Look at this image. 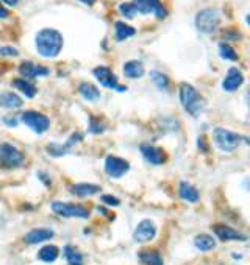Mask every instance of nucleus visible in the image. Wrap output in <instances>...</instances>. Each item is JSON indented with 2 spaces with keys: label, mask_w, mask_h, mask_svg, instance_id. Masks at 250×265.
<instances>
[{
  "label": "nucleus",
  "mask_w": 250,
  "mask_h": 265,
  "mask_svg": "<svg viewBox=\"0 0 250 265\" xmlns=\"http://www.w3.org/2000/svg\"><path fill=\"white\" fill-rule=\"evenodd\" d=\"M63 49V36L53 28H44L36 34V50L44 58H55Z\"/></svg>",
  "instance_id": "nucleus-1"
},
{
  "label": "nucleus",
  "mask_w": 250,
  "mask_h": 265,
  "mask_svg": "<svg viewBox=\"0 0 250 265\" xmlns=\"http://www.w3.org/2000/svg\"><path fill=\"white\" fill-rule=\"evenodd\" d=\"M180 100L183 108L194 117H197L205 108V100L202 98V95L196 91L194 86L188 83H183L180 86Z\"/></svg>",
  "instance_id": "nucleus-2"
},
{
  "label": "nucleus",
  "mask_w": 250,
  "mask_h": 265,
  "mask_svg": "<svg viewBox=\"0 0 250 265\" xmlns=\"http://www.w3.org/2000/svg\"><path fill=\"white\" fill-rule=\"evenodd\" d=\"M219 24H221V16L213 8L202 10L196 16V27H197V30L200 33L210 34V33H213V31L217 30Z\"/></svg>",
  "instance_id": "nucleus-3"
},
{
  "label": "nucleus",
  "mask_w": 250,
  "mask_h": 265,
  "mask_svg": "<svg viewBox=\"0 0 250 265\" xmlns=\"http://www.w3.org/2000/svg\"><path fill=\"white\" fill-rule=\"evenodd\" d=\"M241 136L233 133V131H228L225 128H216L214 130V140H216V145L224 150V152H233L235 148H238V145L241 144Z\"/></svg>",
  "instance_id": "nucleus-4"
},
{
  "label": "nucleus",
  "mask_w": 250,
  "mask_h": 265,
  "mask_svg": "<svg viewBox=\"0 0 250 265\" xmlns=\"http://www.w3.org/2000/svg\"><path fill=\"white\" fill-rule=\"evenodd\" d=\"M20 120H22L30 130H33L38 134L46 133L49 130V127H50L49 117L38 112V111H27V112H24L22 117H20Z\"/></svg>",
  "instance_id": "nucleus-5"
},
{
  "label": "nucleus",
  "mask_w": 250,
  "mask_h": 265,
  "mask_svg": "<svg viewBox=\"0 0 250 265\" xmlns=\"http://www.w3.org/2000/svg\"><path fill=\"white\" fill-rule=\"evenodd\" d=\"M24 162V155L10 144L0 145V166L5 169L19 167Z\"/></svg>",
  "instance_id": "nucleus-6"
},
{
  "label": "nucleus",
  "mask_w": 250,
  "mask_h": 265,
  "mask_svg": "<svg viewBox=\"0 0 250 265\" xmlns=\"http://www.w3.org/2000/svg\"><path fill=\"white\" fill-rule=\"evenodd\" d=\"M52 211L63 217H77V218H88L89 209L83 208L80 205H72V203H61L55 201L52 203Z\"/></svg>",
  "instance_id": "nucleus-7"
},
{
  "label": "nucleus",
  "mask_w": 250,
  "mask_h": 265,
  "mask_svg": "<svg viewBox=\"0 0 250 265\" xmlns=\"http://www.w3.org/2000/svg\"><path fill=\"white\" fill-rule=\"evenodd\" d=\"M94 77L99 80V83L102 86H105L108 89H116V91H120V92H125L127 88L125 86H120L117 83V77L105 66H100V67H96L94 69Z\"/></svg>",
  "instance_id": "nucleus-8"
},
{
  "label": "nucleus",
  "mask_w": 250,
  "mask_h": 265,
  "mask_svg": "<svg viewBox=\"0 0 250 265\" xmlns=\"http://www.w3.org/2000/svg\"><path fill=\"white\" fill-rule=\"evenodd\" d=\"M130 170V164L125 159L117 156H108L105 161V172L111 178H120Z\"/></svg>",
  "instance_id": "nucleus-9"
},
{
  "label": "nucleus",
  "mask_w": 250,
  "mask_h": 265,
  "mask_svg": "<svg viewBox=\"0 0 250 265\" xmlns=\"http://www.w3.org/2000/svg\"><path fill=\"white\" fill-rule=\"evenodd\" d=\"M133 5H135L136 11H139L142 14L155 13L158 19H164L166 17V10L161 5L160 0H135Z\"/></svg>",
  "instance_id": "nucleus-10"
},
{
  "label": "nucleus",
  "mask_w": 250,
  "mask_h": 265,
  "mask_svg": "<svg viewBox=\"0 0 250 265\" xmlns=\"http://www.w3.org/2000/svg\"><path fill=\"white\" fill-rule=\"evenodd\" d=\"M157 236V226L152 220H142L133 233V239L139 243L149 242Z\"/></svg>",
  "instance_id": "nucleus-11"
},
{
  "label": "nucleus",
  "mask_w": 250,
  "mask_h": 265,
  "mask_svg": "<svg viewBox=\"0 0 250 265\" xmlns=\"http://www.w3.org/2000/svg\"><path fill=\"white\" fill-rule=\"evenodd\" d=\"M141 153H142L144 159L147 162H150V164H153V166H160L166 161V155H164L163 148L150 145V144L141 145Z\"/></svg>",
  "instance_id": "nucleus-12"
},
{
  "label": "nucleus",
  "mask_w": 250,
  "mask_h": 265,
  "mask_svg": "<svg viewBox=\"0 0 250 265\" xmlns=\"http://www.w3.org/2000/svg\"><path fill=\"white\" fill-rule=\"evenodd\" d=\"M242 83H244V75H242V72H241L239 69H236V67H232L230 70H228L225 80L222 81V88H224V91H227V92H233V91H236L238 88H241Z\"/></svg>",
  "instance_id": "nucleus-13"
},
{
  "label": "nucleus",
  "mask_w": 250,
  "mask_h": 265,
  "mask_svg": "<svg viewBox=\"0 0 250 265\" xmlns=\"http://www.w3.org/2000/svg\"><path fill=\"white\" fill-rule=\"evenodd\" d=\"M216 236L224 240V242H228V240H247V237L241 233H238L236 230L230 228V226H225V225H214L213 226Z\"/></svg>",
  "instance_id": "nucleus-14"
},
{
  "label": "nucleus",
  "mask_w": 250,
  "mask_h": 265,
  "mask_svg": "<svg viewBox=\"0 0 250 265\" xmlns=\"http://www.w3.org/2000/svg\"><path fill=\"white\" fill-rule=\"evenodd\" d=\"M55 236V233L52 230L47 228H38V230H32L30 233L25 234V242L30 243V245H36V243L50 240Z\"/></svg>",
  "instance_id": "nucleus-15"
},
{
  "label": "nucleus",
  "mask_w": 250,
  "mask_h": 265,
  "mask_svg": "<svg viewBox=\"0 0 250 265\" xmlns=\"http://www.w3.org/2000/svg\"><path fill=\"white\" fill-rule=\"evenodd\" d=\"M19 72L22 73L27 80H33L36 77H46L49 75V70L43 66H35L32 63H22L19 66Z\"/></svg>",
  "instance_id": "nucleus-16"
},
{
  "label": "nucleus",
  "mask_w": 250,
  "mask_h": 265,
  "mask_svg": "<svg viewBox=\"0 0 250 265\" xmlns=\"http://www.w3.org/2000/svg\"><path fill=\"white\" fill-rule=\"evenodd\" d=\"M0 106L7 109H19L22 106V98L13 92H2L0 94Z\"/></svg>",
  "instance_id": "nucleus-17"
},
{
  "label": "nucleus",
  "mask_w": 250,
  "mask_h": 265,
  "mask_svg": "<svg viewBox=\"0 0 250 265\" xmlns=\"http://www.w3.org/2000/svg\"><path fill=\"white\" fill-rule=\"evenodd\" d=\"M71 192L77 197H91V195H96L100 192V186H96V184H86V182H83V184H75V186H71Z\"/></svg>",
  "instance_id": "nucleus-18"
},
{
  "label": "nucleus",
  "mask_w": 250,
  "mask_h": 265,
  "mask_svg": "<svg viewBox=\"0 0 250 265\" xmlns=\"http://www.w3.org/2000/svg\"><path fill=\"white\" fill-rule=\"evenodd\" d=\"M123 75L127 78H141L144 75V66L141 61H129L123 64Z\"/></svg>",
  "instance_id": "nucleus-19"
},
{
  "label": "nucleus",
  "mask_w": 250,
  "mask_h": 265,
  "mask_svg": "<svg viewBox=\"0 0 250 265\" xmlns=\"http://www.w3.org/2000/svg\"><path fill=\"white\" fill-rule=\"evenodd\" d=\"M13 85H14V88H17L22 94H25L28 98H33L36 95V92H38L36 86L32 83V81H28L25 78H16V80H13Z\"/></svg>",
  "instance_id": "nucleus-20"
},
{
  "label": "nucleus",
  "mask_w": 250,
  "mask_h": 265,
  "mask_svg": "<svg viewBox=\"0 0 250 265\" xmlns=\"http://www.w3.org/2000/svg\"><path fill=\"white\" fill-rule=\"evenodd\" d=\"M139 259L144 265H164L161 254L157 250H144L139 253Z\"/></svg>",
  "instance_id": "nucleus-21"
},
{
  "label": "nucleus",
  "mask_w": 250,
  "mask_h": 265,
  "mask_svg": "<svg viewBox=\"0 0 250 265\" xmlns=\"http://www.w3.org/2000/svg\"><path fill=\"white\" fill-rule=\"evenodd\" d=\"M180 197L186 201H191V203H196L199 200V192L194 186H191L190 182L183 181L180 184Z\"/></svg>",
  "instance_id": "nucleus-22"
},
{
  "label": "nucleus",
  "mask_w": 250,
  "mask_h": 265,
  "mask_svg": "<svg viewBox=\"0 0 250 265\" xmlns=\"http://www.w3.org/2000/svg\"><path fill=\"white\" fill-rule=\"evenodd\" d=\"M194 245L200 250V251H210L216 247V242L211 236L208 234H200L194 239Z\"/></svg>",
  "instance_id": "nucleus-23"
},
{
  "label": "nucleus",
  "mask_w": 250,
  "mask_h": 265,
  "mask_svg": "<svg viewBox=\"0 0 250 265\" xmlns=\"http://www.w3.org/2000/svg\"><path fill=\"white\" fill-rule=\"evenodd\" d=\"M59 256V250L55 247V245H47L44 248H41L39 253H38V257L41 260H44V262H55Z\"/></svg>",
  "instance_id": "nucleus-24"
},
{
  "label": "nucleus",
  "mask_w": 250,
  "mask_h": 265,
  "mask_svg": "<svg viewBox=\"0 0 250 265\" xmlns=\"http://www.w3.org/2000/svg\"><path fill=\"white\" fill-rule=\"evenodd\" d=\"M65 257L69 265H83V254L72 245H68L65 248Z\"/></svg>",
  "instance_id": "nucleus-25"
},
{
  "label": "nucleus",
  "mask_w": 250,
  "mask_h": 265,
  "mask_svg": "<svg viewBox=\"0 0 250 265\" xmlns=\"http://www.w3.org/2000/svg\"><path fill=\"white\" fill-rule=\"evenodd\" d=\"M136 33V30L130 25H127L125 22H116V39L117 41H125L132 37Z\"/></svg>",
  "instance_id": "nucleus-26"
},
{
  "label": "nucleus",
  "mask_w": 250,
  "mask_h": 265,
  "mask_svg": "<svg viewBox=\"0 0 250 265\" xmlns=\"http://www.w3.org/2000/svg\"><path fill=\"white\" fill-rule=\"evenodd\" d=\"M78 92L81 94V97H83V98H86L88 101L97 100V98L100 97V92H99V89H97L96 86L89 85V83H83V85H80V89H78Z\"/></svg>",
  "instance_id": "nucleus-27"
},
{
  "label": "nucleus",
  "mask_w": 250,
  "mask_h": 265,
  "mask_svg": "<svg viewBox=\"0 0 250 265\" xmlns=\"http://www.w3.org/2000/svg\"><path fill=\"white\" fill-rule=\"evenodd\" d=\"M150 78L153 80V83L158 86V89H168V86H169V80H168V77L166 75H163L161 72H152L150 73Z\"/></svg>",
  "instance_id": "nucleus-28"
},
{
  "label": "nucleus",
  "mask_w": 250,
  "mask_h": 265,
  "mask_svg": "<svg viewBox=\"0 0 250 265\" xmlns=\"http://www.w3.org/2000/svg\"><path fill=\"white\" fill-rule=\"evenodd\" d=\"M68 150H69L68 145H59V144H56V142H52V144L47 147V152H49L52 156H55V158L65 156V155L68 153Z\"/></svg>",
  "instance_id": "nucleus-29"
},
{
  "label": "nucleus",
  "mask_w": 250,
  "mask_h": 265,
  "mask_svg": "<svg viewBox=\"0 0 250 265\" xmlns=\"http://www.w3.org/2000/svg\"><path fill=\"white\" fill-rule=\"evenodd\" d=\"M219 52H221V56L225 58V59H230V61H236L238 59V55H236L235 49L230 47L228 44H221L219 46Z\"/></svg>",
  "instance_id": "nucleus-30"
},
{
  "label": "nucleus",
  "mask_w": 250,
  "mask_h": 265,
  "mask_svg": "<svg viewBox=\"0 0 250 265\" xmlns=\"http://www.w3.org/2000/svg\"><path fill=\"white\" fill-rule=\"evenodd\" d=\"M119 10H120V13H122L125 17H127V19H133L135 14L138 13L133 4H122V5L119 7Z\"/></svg>",
  "instance_id": "nucleus-31"
},
{
  "label": "nucleus",
  "mask_w": 250,
  "mask_h": 265,
  "mask_svg": "<svg viewBox=\"0 0 250 265\" xmlns=\"http://www.w3.org/2000/svg\"><path fill=\"white\" fill-rule=\"evenodd\" d=\"M102 201L105 203V205H108V206H119V205H120L119 198L111 197V195H103V197H102Z\"/></svg>",
  "instance_id": "nucleus-32"
},
{
  "label": "nucleus",
  "mask_w": 250,
  "mask_h": 265,
  "mask_svg": "<svg viewBox=\"0 0 250 265\" xmlns=\"http://www.w3.org/2000/svg\"><path fill=\"white\" fill-rule=\"evenodd\" d=\"M19 52L13 47H0V55H4V56H16Z\"/></svg>",
  "instance_id": "nucleus-33"
},
{
  "label": "nucleus",
  "mask_w": 250,
  "mask_h": 265,
  "mask_svg": "<svg viewBox=\"0 0 250 265\" xmlns=\"http://www.w3.org/2000/svg\"><path fill=\"white\" fill-rule=\"evenodd\" d=\"M4 122H5L7 125H10V127H16V125H17V120H16V119H13V120H11V119H8V116H7V117H4Z\"/></svg>",
  "instance_id": "nucleus-34"
},
{
  "label": "nucleus",
  "mask_w": 250,
  "mask_h": 265,
  "mask_svg": "<svg viewBox=\"0 0 250 265\" xmlns=\"http://www.w3.org/2000/svg\"><path fill=\"white\" fill-rule=\"evenodd\" d=\"M5 17H8V10L0 4V19H5Z\"/></svg>",
  "instance_id": "nucleus-35"
},
{
  "label": "nucleus",
  "mask_w": 250,
  "mask_h": 265,
  "mask_svg": "<svg viewBox=\"0 0 250 265\" xmlns=\"http://www.w3.org/2000/svg\"><path fill=\"white\" fill-rule=\"evenodd\" d=\"M4 2H5L7 5H10V7H14V5H17L19 0H4Z\"/></svg>",
  "instance_id": "nucleus-36"
},
{
  "label": "nucleus",
  "mask_w": 250,
  "mask_h": 265,
  "mask_svg": "<svg viewBox=\"0 0 250 265\" xmlns=\"http://www.w3.org/2000/svg\"><path fill=\"white\" fill-rule=\"evenodd\" d=\"M38 176H39V178H43V181L46 182V184H50V181L47 179V175H44V173H38Z\"/></svg>",
  "instance_id": "nucleus-37"
},
{
  "label": "nucleus",
  "mask_w": 250,
  "mask_h": 265,
  "mask_svg": "<svg viewBox=\"0 0 250 265\" xmlns=\"http://www.w3.org/2000/svg\"><path fill=\"white\" fill-rule=\"evenodd\" d=\"M80 2L86 4V5H94V4H96V0H80Z\"/></svg>",
  "instance_id": "nucleus-38"
}]
</instances>
